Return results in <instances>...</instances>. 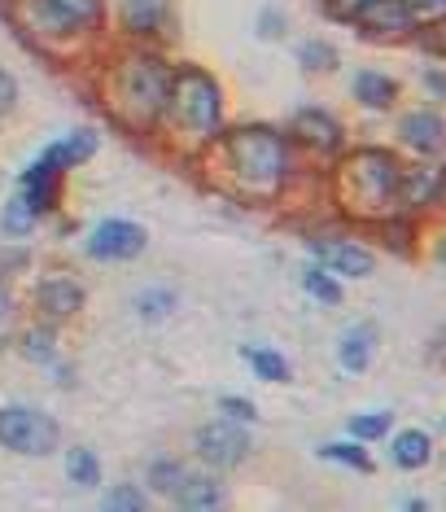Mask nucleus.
Segmentation results:
<instances>
[{"mask_svg":"<svg viewBox=\"0 0 446 512\" xmlns=\"http://www.w3.org/2000/svg\"><path fill=\"white\" fill-rule=\"evenodd\" d=\"M215 162L210 180L219 189L245 197V202H280L293 180V141L276 127L245 123V127H223V136L206 149Z\"/></svg>","mask_w":446,"mask_h":512,"instance_id":"1","label":"nucleus"},{"mask_svg":"<svg viewBox=\"0 0 446 512\" xmlns=\"http://www.w3.org/2000/svg\"><path fill=\"white\" fill-rule=\"evenodd\" d=\"M171 92V66L158 53H123L101 75V106L127 132L145 136L162 123Z\"/></svg>","mask_w":446,"mask_h":512,"instance_id":"2","label":"nucleus"},{"mask_svg":"<svg viewBox=\"0 0 446 512\" xmlns=\"http://www.w3.org/2000/svg\"><path fill=\"white\" fill-rule=\"evenodd\" d=\"M398 176H403V162L390 149H350L333 167V202L359 224H390L398 215Z\"/></svg>","mask_w":446,"mask_h":512,"instance_id":"3","label":"nucleus"},{"mask_svg":"<svg viewBox=\"0 0 446 512\" xmlns=\"http://www.w3.org/2000/svg\"><path fill=\"white\" fill-rule=\"evenodd\" d=\"M162 127L184 154H206L223 136V88L202 66H175Z\"/></svg>","mask_w":446,"mask_h":512,"instance_id":"4","label":"nucleus"},{"mask_svg":"<svg viewBox=\"0 0 446 512\" xmlns=\"http://www.w3.org/2000/svg\"><path fill=\"white\" fill-rule=\"evenodd\" d=\"M18 18L31 36L57 40L97 31L105 18V0H18Z\"/></svg>","mask_w":446,"mask_h":512,"instance_id":"5","label":"nucleus"},{"mask_svg":"<svg viewBox=\"0 0 446 512\" xmlns=\"http://www.w3.org/2000/svg\"><path fill=\"white\" fill-rule=\"evenodd\" d=\"M62 442V429L49 412L35 407H0V447L18 451V456H49Z\"/></svg>","mask_w":446,"mask_h":512,"instance_id":"6","label":"nucleus"},{"mask_svg":"<svg viewBox=\"0 0 446 512\" xmlns=\"http://www.w3.org/2000/svg\"><path fill=\"white\" fill-rule=\"evenodd\" d=\"M193 447L210 469H237V464L250 456V434L241 429V421L228 416V421H210V425L197 429Z\"/></svg>","mask_w":446,"mask_h":512,"instance_id":"7","label":"nucleus"},{"mask_svg":"<svg viewBox=\"0 0 446 512\" xmlns=\"http://www.w3.org/2000/svg\"><path fill=\"white\" fill-rule=\"evenodd\" d=\"M285 136H289L293 145L311 149V154H342V145H346L342 123H337L328 110H320V106H307V110L293 114Z\"/></svg>","mask_w":446,"mask_h":512,"instance_id":"8","label":"nucleus"},{"mask_svg":"<svg viewBox=\"0 0 446 512\" xmlns=\"http://www.w3.org/2000/svg\"><path fill=\"white\" fill-rule=\"evenodd\" d=\"M149 246L145 228L132 224V219H101L88 237V254L101 263H123V259H136L140 250Z\"/></svg>","mask_w":446,"mask_h":512,"instance_id":"9","label":"nucleus"},{"mask_svg":"<svg viewBox=\"0 0 446 512\" xmlns=\"http://www.w3.org/2000/svg\"><path fill=\"white\" fill-rule=\"evenodd\" d=\"M398 141L420 158H438V154H446V119L438 110H425V106L407 110L403 119H398Z\"/></svg>","mask_w":446,"mask_h":512,"instance_id":"10","label":"nucleus"},{"mask_svg":"<svg viewBox=\"0 0 446 512\" xmlns=\"http://www.w3.org/2000/svg\"><path fill=\"white\" fill-rule=\"evenodd\" d=\"M355 27H363L372 40H412V31L420 22L407 14L403 0H372V5L359 14Z\"/></svg>","mask_w":446,"mask_h":512,"instance_id":"11","label":"nucleus"},{"mask_svg":"<svg viewBox=\"0 0 446 512\" xmlns=\"http://www.w3.org/2000/svg\"><path fill=\"white\" fill-rule=\"evenodd\" d=\"M438 202H442V167H425V162L403 167V176H398V211L420 215Z\"/></svg>","mask_w":446,"mask_h":512,"instance_id":"12","label":"nucleus"},{"mask_svg":"<svg viewBox=\"0 0 446 512\" xmlns=\"http://www.w3.org/2000/svg\"><path fill=\"white\" fill-rule=\"evenodd\" d=\"M324 263H328V272L355 276V281H368V276L377 272V254H372V246H363L355 237H337L333 246L324 250Z\"/></svg>","mask_w":446,"mask_h":512,"instance_id":"13","label":"nucleus"},{"mask_svg":"<svg viewBox=\"0 0 446 512\" xmlns=\"http://www.w3.org/2000/svg\"><path fill=\"white\" fill-rule=\"evenodd\" d=\"M119 22L127 36L149 40V36H158L162 27H171V0H123Z\"/></svg>","mask_w":446,"mask_h":512,"instance_id":"14","label":"nucleus"},{"mask_svg":"<svg viewBox=\"0 0 446 512\" xmlns=\"http://www.w3.org/2000/svg\"><path fill=\"white\" fill-rule=\"evenodd\" d=\"M92 154H97V136L92 132H70V136H62V141H53L49 149H44V154L35 158V167L62 176V171H70V167H84Z\"/></svg>","mask_w":446,"mask_h":512,"instance_id":"15","label":"nucleus"},{"mask_svg":"<svg viewBox=\"0 0 446 512\" xmlns=\"http://www.w3.org/2000/svg\"><path fill=\"white\" fill-rule=\"evenodd\" d=\"M35 302H40L53 320H66L84 307V285H75L70 276H49V281L35 285Z\"/></svg>","mask_w":446,"mask_h":512,"instance_id":"16","label":"nucleus"},{"mask_svg":"<svg viewBox=\"0 0 446 512\" xmlns=\"http://www.w3.org/2000/svg\"><path fill=\"white\" fill-rule=\"evenodd\" d=\"M390 460L407 473L425 469V464L433 460V438L425 434V429H403V434L390 438Z\"/></svg>","mask_w":446,"mask_h":512,"instance_id":"17","label":"nucleus"},{"mask_svg":"<svg viewBox=\"0 0 446 512\" xmlns=\"http://www.w3.org/2000/svg\"><path fill=\"white\" fill-rule=\"evenodd\" d=\"M372 351H377V329L372 324H355V329L342 333V346H337V364L346 372H363L372 364Z\"/></svg>","mask_w":446,"mask_h":512,"instance_id":"18","label":"nucleus"},{"mask_svg":"<svg viewBox=\"0 0 446 512\" xmlns=\"http://www.w3.org/2000/svg\"><path fill=\"white\" fill-rule=\"evenodd\" d=\"M350 88H355V97L368 110H390L394 101H398V84H394L390 75H381V71H359Z\"/></svg>","mask_w":446,"mask_h":512,"instance_id":"19","label":"nucleus"},{"mask_svg":"<svg viewBox=\"0 0 446 512\" xmlns=\"http://www.w3.org/2000/svg\"><path fill=\"white\" fill-rule=\"evenodd\" d=\"M223 486L215 482L210 473H189L180 486V495H175V504L180 508H223Z\"/></svg>","mask_w":446,"mask_h":512,"instance_id":"20","label":"nucleus"},{"mask_svg":"<svg viewBox=\"0 0 446 512\" xmlns=\"http://www.w3.org/2000/svg\"><path fill=\"white\" fill-rule=\"evenodd\" d=\"M40 224V211H35V202L27 193L9 197L5 202V215H0V228H5V237H27V232Z\"/></svg>","mask_w":446,"mask_h":512,"instance_id":"21","label":"nucleus"},{"mask_svg":"<svg viewBox=\"0 0 446 512\" xmlns=\"http://www.w3.org/2000/svg\"><path fill=\"white\" fill-rule=\"evenodd\" d=\"M184 477H189V469H184L180 460H154V464H149V486H154L158 495H167V499L180 495Z\"/></svg>","mask_w":446,"mask_h":512,"instance_id":"22","label":"nucleus"},{"mask_svg":"<svg viewBox=\"0 0 446 512\" xmlns=\"http://www.w3.org/2000/svg\"><path fill=\"white\" fill-rule=\"evenodd\" d=\"M66 473L75 486H97L101 482V460L88 447H70L66 451Z\"/></svg>","mask_w":446,"mask_h":512,"instance_id":"23","label":"nucleus"},{"mask_svg":"<svg viewBox=\"0 0 446 512\" xmlns=\"http://www.w3.org/2000/svg\"><path fill=\"white\" fill-rule=\"evenodd\" d=\"M245 364H250L263 381H289V359L267 351V346H254V351H245Z\"/></svg>","mask_w":446,"mask_h":512,"instance_id":"24","label":"nucleus"},{"mask_svg":"<svg viewBox=\"0 0 446 512\" xmlns=\"http://www.w3.org/2000/svg\"><path fill=\"white\" fill-rule=\"evenodd\" d=\"M298 62H302V71L307 75H328L337 66V49L333 44H324V40H307L298 49Z\"/></svg>","mask_w":446,"mask_h":512,"instance_id":"25","label":"nucleus"},{"mask_svg":"<svg viewBox=\"0 0 446 512\" xmlns=\"http://www.w3.org/2000/svg\"><path fill=\"white\" fill-rule=\"evenodd\" d=\"M175 307H180V298H175V289H145V294L136 298L140 320H167Z\"/></svg>","mask_w":446,"mask_h":512,"instance_id":"26","label":"nucleus"},{"mask_svg":"<svg viewBox=\"0 0 446 512\" xmlns=\"http://www.w3.org/2000/svg\"><path fill=\"white\" fill-rule=\"evenodd\" d=\"M390 425H394V412H368V416H350V438L355 442H377L390 434Z\"/></svg>","mask_w":446,"mask_h":512,"instance_id":"27","label":"nucleus"},{"mask_svg":"<svg viewBox=\"0 0 446 512\" xmlns=\"http://www.w3.org/2000/svg\"><path fill=\"white\" fill-rule=\"evenodd\" d=\"M320 456H324V460H333V464H346V469L372 473V456H368L363 447H355V442H324Z\"/></svg>","mask_w":446,"mask_h":512,"instance_id":"28","label":"nucleus"},{"mask_svg":"<svg viewBox=\"0 0 446 512\" xmlns=\"http://www.w3.org/2000/svg\"><path fill=\"white\" fill-rule=\"evenodd\" d=\"M302 285H307V294L320 298L324 307H342V285H337L333 272H320V267H311V272L302 276Z\"/></svg>","mask_w":446,"mask_h":512,"instance_id":"29","label":"nucleus"},{"mask_svg":"<svg viewBox=\"0 0 446 512\" xmlns=\"http://www.w3.org/2000/svg\"><path fill=\"white\" fill-rule=\"evenodd\" d=\"M412 40L425 49L429 57H446V18H433V22H420L412 31Z\"/></svg>","mask_w":446,"mask_h":512,"instance_id":"30","label":"nucleus"},{"mask_svg":"<svg viewBox=\"0 0 446 512\" xmlns=\"http://www.w3.org/2000/svg\"><path fill=\"white\" fill-rule=\"evenodd\" d=\"M145 504H149V495H145V491H140V486H132V482L114 486V491H110V495H105V499H101V508H105V512H114V508H123V512H140V508H145Z\"/></svg>","mask_w":446,"mask_h":512,"instance_id":"31","label":"nucleus"},{"mask_svg":"<svg viewBox=\"0 0 446 512\" xmlns=\"http://www.w3.org/2000/svg\"><path fill=\"white\" fill-rule=\"evenodd\" d=\"M22 355L49 364V359H53V333L49 329H31L27 337H22Z\"/></svg>","mask_w":446,"mask_h":512,"instance_id":"32","label":"nucleus"},{"mask_svg":"<svg viewBox=\"0 0 446 512\" xmlns=\"http://www.w3.org/2000/svg\"><path fill=\"white\" fill-rule=\"evenodd\" d=\"M372 0H324V14L337 22H359V14L368 9Z\"/></svg>","mask_w":446,"mask_h":512,"instance_id":"33","label":"nucleus"},{"mask_svg":"<svg viewBox=\"0 0 446 512\" xmlns=\"http://www.w3.org/2000/svg\"><path fill=\"white\" fill-rule=\"evenodd\" d=\"M219 412H228L232 421H241V425H245V421H250V425L258 421V407H254L250 399H237V394H223V399H219Z\"/></svg>","mask_w":446,"mask_h":512,"instance_id":"34","label":"nucleus"},{"mask_svg":"<svg viewBox=\"0 0 446 512\" xmlns=\"http://www.w3.org/2000/svg\"><path fill=\"white\" fill-rule=\"evenodd\" d=\"M407 14L416 22H433V18H446V0H403Z\"/></svg>","mask_w":446,"mask_h":512,"instance_id":"35","label":"nucleus"},{"mask_svg":"<svg viewBox=\"0 0 446 512\" xmlns=\"http://www.w3.org/2000/svg\"><path fill=\"white\" fill-rule=\"evenodd\" d=\"M420 84H425V92H429L433 101H446V71H442V66H425Z\"/></svg>","mask_w":446,"mask_h":512,"instance_id":"36","label":"nucleus"},{"mask_svg":"<svg viewBox=\"0 0 446 512\" xmlns=\"http://www.w3.org/2000/svg\"><path fill=\"white\" fill-rule=\"evenodd\" d=\"M18 106V79L9 71H0V114H9Z\"/></svg>","mask_w":446,"mask_h":512,"instance_id":"37","label":"nucleus"},{"mask_svg":"<svg viewBox=\"0 0 446 512\" xmlns=\"http://www.w3.org/2000/svg\"><path fill=\"white\" fill-rule=\"evenodd\" d=\"M258 36H267V40L280 36V14H272V9H267V14H263V27H258Z\"/></svg>","mask_w":446,"mask_h":512,"instance_id":"38","label":"nucleus"},{"mask_svg":"<svg viewBox=\"0 0 446 512\" xmlns=\"http://www.w3.org/2000/svg\"><path fill=\"white\" fill-rule=\"evenodd\" d=\"M9 316H14V298H9L5 289H0V324H5Z\"/></svg>","mask_w":446,"mask_h":512,"instance_id":"39","label":"nucleus"},{"mask_svg":"<svg viewBox=\"0 0 446 512\" xmlns=\"http://www.w3.org/2000/svg\"><path fill=\"white\" fill-rule=\"evenodd\" d=\"M442 202H446V167H442Z\"/></svg>","mask_w":446,"mask_h":512,"instance_id":"40","label":"nucleus"},{"mask_svg":"<svg viewBox=\"0 0 446 512\" xmlns=\"http://www.w3.org/2000/svg\"><path fill=\"white\" fill-rule=\"evenodd\" d=\"M442 429H446V421H442Z\"/></svg>","mask_w":446,"mask_h":512,"instance_id":"41","label":"nucleus"},{"mask_svg":"<svg viewBox=\"0 0 446 512\" xmlns=\"http://www.w3.org/2000/svg\"><path fill=\"white\" fill-rule=\"evenodd\" d=\"M442 342H446V337H442Z\"/></svg>","mask_w":446,"mask_h":512,"instance_id":"42","label":"nucleus"}]
</instances>
